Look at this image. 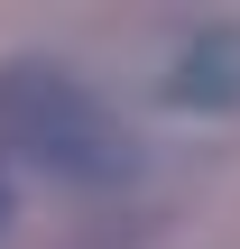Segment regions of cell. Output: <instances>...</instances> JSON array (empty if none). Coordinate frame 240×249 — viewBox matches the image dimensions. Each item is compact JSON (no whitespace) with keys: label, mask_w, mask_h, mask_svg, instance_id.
I'll list each match as a JSON object with an SVG mask.
<instances>
[{"label":"cell","mask_w":240,"mask_h":249,"mask_svg":"<svg viewBox=\"0 0 240 249\" xmlns=\"http://www.w3.org/2000/svg\"><path fill=\"white\" fill-rule=\"evenodd\" d=\"M0 139H9L28 166H46V176H65V185H92V194L139 176L129 120H120L83 74L46 65V55H18V65L0 74Z\"/></svg>","instance_id":"6da1fadb"},{"label":"cell","mask_w":240,"mask_h":249,"mask_svg":"<svg viewBox=\"0 0 240 249\" xmlns=\"http://www.w3.org/2000/svg\"><path fill=\"white\" fill-rule=\"evenodd\" d=\"M166 102H185V111H240V28H194L176 46Z\"/></svg>","instance_id":"7a4b0ae2"}]
</instances>
